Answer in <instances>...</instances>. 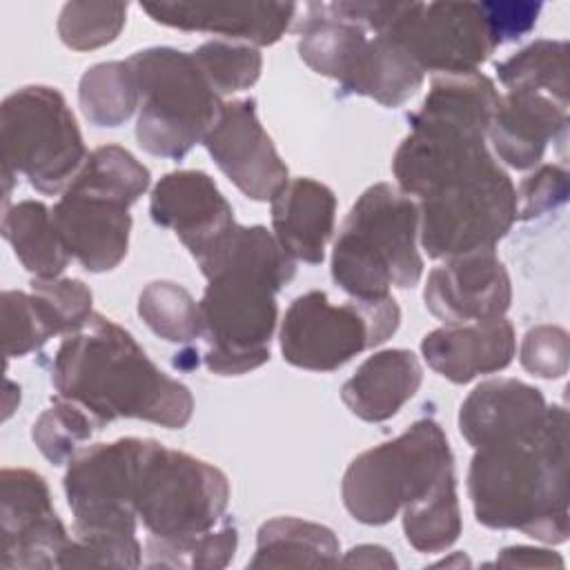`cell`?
Segmentation results:
<instances>
[{"instance_id": "1", "label": "cell", "mask_w": 570, "mask_h": 570, "mask_svg": "<svg viewBox=\"0 0 570 570\" xmlns=\"http://www.w3.org/2000/svg\"><path fill=\"white\" fill-rule=\"evenodd\" d=\"M198 267L207 278L198 303L207 370L240 376L267 363L278 321L276 294L294 278V258L267 227L236 223Z\"/></svg>"}, {"instance_id": "2", "label": "cell", "mask_w": 570, "mask_h": 570, "mask_svg": "<svg viewBox=\"0 0 570 570\" xmlns=\"http://www.w3.org/2000/svg\"><path fill=\"white\" fill-rule=\"evenodd\" d=\"M51 385L56 396L82 405L100 428L116 419H142L180 430L194 412L189 387L167 376L125 327L96 312L58 345Z\"/></svg>"}, {"instance_id": "3", "label": "cell", "mask_w": 570, "mask_h": 570, "mask_svg": "<svg viewBox=\"0 0 570 570\" xmlns=\"http://www.w3.org/2000/svg\"><path fill=\"white\" fill-rule=\"evenodd\" d=\"M468 494L485 528L521 530L550 546L568 541L566 407L548 405L534 434L479 448L468 470Z\"/></svg>"}, {"instance_id": "4", "label": "cell", "mask_w": 570, "mask_h": 570, "mask_svg": "<svg viewBox=\"0 0 570 570\" xmlns=\"http://www.w3.org/2000/svg\"><path fill=\"white\" fill-rule=\"evenodd\" d=\"M497 102L499 91L481 71L434 76L392 158L399 189L421 200L494 163L485 136Z\"/></svg>"}, {"instance_id": "5", "label": "cell", "mask_w": 570, "mask_h": 570, "mask_svg": "<svg viewBox=\"0 0 570 570\" xmlns=\"http://www.w3.org/2000/svg\"><path fill=\"white\" fill-rule=\"evenodd\" d=\"M147 441L125 436L73 454L62 479L73 512V530L60 568H138L142 563V548L136 539L134 488Z\"/></svg>"}, {"instance_id": "6", "label": "cell", "mask_w": 570, "mask_h": 570, "mask_svg": "<svg viewBox=\"0 0 570 570\" xmlns=\"http://www.w3.org/2000/svg\"><path fill=\"white\" fill-rule=\"evenodd\" d=\"M419 205L390 183L367 187L352 205L332 249V278L352 298H385L421 281Z\"/></svg>"}, {"instance_id": "7", "label": "cell", "mask_w": 570, "mask_h": 570, "mask_svg": "<svg viewBox=\"0 0 570 570\" xmlns=\"http://www.w3.org/2000/svg\"><path fill=\"white\" fill-rule=\"evenodd\" d=\"M305 9L298 56L312 71L336 80L343 94L401 107L421 89V67L394 40L367 29L347 0L312 2Z\"/></svg>"}, {"instance_id": "8", "label": "cell", "mask_w": 570, "mask_h": 570, "mask_svg": "<svg viewBox=\"0 0 570 570\" xmlns=\"http://www.w3.org/2000/svg\"><path fill=\"white\" fill-rule=\"evenodd\" d=\"M450 474L454 459L443 428L419 419L396 439L361 452L343 474L341 497L356 521L385 525Z\"/></svg>"}, {"instance_id": "9", "label": "cell", "mask_w": 570, "mask_h": 570, "mask_svg": "<svg viewBox=\"0 0 570 570\" xmlns=\"http://www.w3.org/2000/svg\"><path fill=\"white\" fill-rule=\"evenodd\" d=\"M138 85V145L160 158L180 160L216 122L223 100L191 53L149 47L127 58Z\"/></svg>"}, {"instance_id": "10", "label": "cell", "mask_w": 570, "mask_h": 570, "mask_svg": "<svg viewBox=\"0 0 570 570\" xmlns=\"http://www.w3.org/2000/svg\"><path fill=\"white\" fill-rule=\"evenodd\" d=\"M354 16L394 40L421 71L470 73L499 47L481 2H365L350 0Z\"/></svg>"}, {"instance_id": "11", "label": "cell", "mask_w": 570, "mask_h": 570, "mask_svg": "<svg viewBox=\"0 0 570 570\" xmlns=\"http://www.w3.org/2000/svg\"><path fill=\"white\" fill-rule=\"evenodd\" d=\"M0 140L2 169L49 196L65 191L89 156L65 96L45 85L22 87L2 100Z\"/></svg>"}, {"instance_id": "12", "label": "cell", "mask_w": 570, "mask_h": 570, "mask_svg": "<svg viewBox=\"0 0 570 570\" xmlns=\"http://www.w3.org/2000/svg\"><path fill=\"white\" fill-rule=\"evenodd\" d=\"M401 323L396 301L352 298L332 303L323 289L296 296L281 323L283 358L301 370L334 372L356 354L385 343Z\"/></svg>"}, {"instance_id": "13", "label": "cell", "mask_w": 570, "mask_h": 570, "mask_svg": "<svg viewBox=\"0 0 570 570\" xmlns=\"http://www.w3.org/2000/svg\"><path fill=\"white\" fill-rule=\"evenodd\" d=\"M229 481L216 465L149 439L134 488V510L149 537L183 539L212 530L227 510Z\"/></svg>"}, {"instance_id": "14", "label": "cell", "mask_w": 570, "mask_h": 570, "mask_svg": "<svg viewBox=\"0 0 570 570\" xmlns=\"http://www.w3.org/2000/svg\"><path fill=\"white\" fill-rule=\"evenodd\" d=\"M416 205L421 245L436 261L492 252L517 220V189L497 160Z\"/></svg>"}, {"instance_id": "15", "label": "cell", "mask_w": 570, "mask_h": 570, "mask_svg": "<svg viewBox=\"0 0 570 570\" xmlns=\"http://www.w3.org/2000/svg\"><path fill=\"white\" fill-rule=\"evenodd\" d=\"M0 568H60L71 537L60 521L47 481L27 468L0 472Z\"/></svg>"}, {"instance_id": "16", "label": "cell", "mask_w": 570, "mask_h": 570, "mask_svg": "<svg viewBox=\"0 0 570 570\" xmlns=\"http://www.w3.org/2000/svg\"><path fill=\"white\" fill-rule=\"evenodd\" d=\"M218 169L252 200L265 203L289 183L272 138L256 116L254 98L223 102V109L203 138Z\"/></svg>"}, {"instance_id": "17", "label": "cell", "mask_w": 570, "mask_h": 570, "mask_svg": "<svg viewBox=\"0 0 570 570\" xmlns=\"http://www.w3.org/2000/svg\"><path fill=\"white\" fill-rule=\"evenodd\" d=\"M129 207L116 196L69 183L51 216L69 256L87 272L100 274L118 267L127 256Z\"/></svg>"}, {"instance_id": "18", "label": "cell", "mask_w": 570, "mask_h": 570, "mask_svg": "<svg viewBox=\"0 0 570 570\" xmlns=\"http://www.w3.org/2000/svg\"><path fill=\"white\" fill-rule=\"evenodd\" d=\"M149 214L156 225L178 236L196 263L236 227L232 205L200 169L165 174L151 189Z\"/></svg>"}, {"instance_id": "19", "label": "cell", "mask_w": 570, "mask_h": 570, "mask_svg": "<svg viewBox=\"0 0 570 570\" xmlns=\"http://www.w3.org/2000/svg\"><path fill=\"white\" fill-rule=\"evenodd\" d=\"M425 307L445 325L503 316L512 301L505 265L492 252L448 258L428 274Z\"/></svg>"}, {"instance_id": "20", "label": "cell", "mask_w": 570, "mask_h": 570, "mask_svg": "<svg viewBox=\"0 0 570 570\" xmlns=\"http://www.w3.org/2000/svg\"><path fill=\"white\" fill-rule=\"evenodd\" d=\"M140 9L158 24L183 31L220 33L254 47L274 45L289 29L294 2H142Z\"/></svg>"}, {"instance_id": "21", "label": "cell", "mask_w": 570, "mask_h": 570, "mask_svg": "<svg viewBox=\"0 0 570 570\" xmlns=\"http://www.w3.org/2000/svg\"><path fill=\"white\" fill-rule=\"evenodd\" d=\"M548 416L539 387L517 379L479 383L461 403L459 432L474 448L534 434Z\"/></svg>"}, {"instance_id": "22", "label": "cell", "mask_w": 570, "mask_h": 570, "mask_svg": "<svg viewBox=\"0 0 570 570\" xmlns=\"http://www.w3.org/2000/svg\"><path fill=\"white\" fill-rule=\"evenodd\" d=\"M514 327L505 316L443 325L421 341L425 363L456 385L505 370L514 358Z\"/></svg>"}, {"instance_id": "23", "label": "cell", "mask_w": 570, "mask_h": 570, "mask_svg": "<svg viewBox=\"0 0 570 570\" xmlns=\"http://www.w3.org/2000/svg\"><path fill=\"white\" fill-rule=\"evenodd\" d=\"M568 107L539 91L499 96L488 129L497 156L512 169L534 167L550 140H566Z\"/></svg>"}, {"instance_id": "24", "label": "cell", "mask_w": 570, "mask_h": 570, "mask_svg": "<svg viewBox=\"0 0 570 570\" xmlns=\"http://www.w3.org/2000/svg\"><path fill=\"white\" fill-rule=\"evenodd\" d=\"M334 218V191L312 178H294L272 198L274 236L294 261L323 263Z\"/></svg>"}, {"instance_id": "25", "label": "cell", "mask_w": 570, "mask_h": 570, "mask_svg": "<svg viewBox=\"0 0 570 570\" xmlns=\"http://www.w3.org/2000/svg\"><path fill=\"white\" fill-rule=\"evenodd\" d=\"M423 367L410 350H381L365 358L343 383L341 399L345 407L367 421L392 419L421 387Z\"/></svg>"}, {"instance_id": "26", "label": "cell", "mask_w": 570, "mask_h": 570, "mask_svg": "<svg viewBox=\"0 0 570 570\" xmlns=\"http://www.w3.org/2000/svg\"><path fill=\"white\" fill-rule=\"evenodd\" d=\"M338 552L341 543L327 525L276 517L258 528L256 554L247 568H332L341 561Z\"/></svg>"}, {"instance_id": "27", "label": "cell", "mask_w": 570, "mask_h": 570, "mask_svg": "<svg viewBox=\"0 0 570 570\" xmlns=\"http://www.w3.org/2000/svg\"><path fill=\"white\" fill-rule=\"evenodd\" d=\"M2 236L13 247L22 267L36 278H58L71 261L51 209L40 200H20L4 207Z\"/></svg>"}, {"instance_id": "28", "label": "cell", "mask_w": 570, "mask_h": 570, "mask_svg": "<svg viewBox=\"0 0 570 570\" xmlns=\"http://www.w3.org/2000/svg\"><path fill=\"white\" fill-rule=\"evenodd\" d=\"M78 102L96 127H120L140 105L138 85L127 60L89 67L78 85Z\"/></svg>"}, {"instance_id": "29", "label": "cell", "mask_w": 570, "mask_h": 570, "mask_svg": "<svg viewBox=\"0 0 570 570\" xmlns=\"http://www.w3.org/2000/svg\"><path fill=\"white\" fill-rule=\"evenodd\" d=\"M508 91H539L568 107V42L534 40L497 65Z\"/></svg>"}, {"instance_id": "30", "label": "cell", "mask_w": 570, "mask_h": 570, "mask_svg": "<svg viewBox=\"0 0 570 570\" xmlns=\"http://www.w3.org/2000/svg\"><path fill=\"white\" fill-rule=\"evenodd\" d=\"M401 512L405 539L414 550L441 552L450 548L461 534V508L454 474L445 476L432 492Z\"/></svg>"}, {"instance_id": "31", "label": "cell", "mask_w": 570, "mask_h": 570, "mask_svg": "<svg viewBox=\"0 0 570 570\" xmlns=\"http://www.w3.org/2000/svg\"><path fill=\"white\" fill-rule=\"evenodd\" d=\"M238 530L234 521H225L218 530L183 539H156L145 541V566L147 568H185V570H216L225 568L236 552Z\"/></svg>"}, {"instance_id": "32", "label": "cell", "mask_w": 570, "mask_h": 570, "mask_svg": "<svg viewBox=\"0 0 570 570\" xmlns=\"http://www.w3.org/2000/svg\"><path fill=\"white\" fill-rule=\"evenodd\" d=\"M138 316L160 338L189 343L203 334L200 307L178 283L151 281L138 296Z\"/></svg>"}, {"instance_id": "33", "label": "cell", "mask_w": 570, "mask_h": 570, "mask_svg": "<svg viewBox=\"0 0 570 570\" xmlns=\"http://www.w3.org/2000/svg\"><path fill=\"white\" fill-rule=\"evenodd\" d=\"M76 185L105 191L134 205L149 187L151 174L149 169L125 147L102 145L89 151L85 165L71 180Z\"/></svg>"}, {"instance_id": "34", "label": "cell", "mask_w": 570, "mask_h": 570, "mask_svg": "<svg viewBox=\"0 0 570 570\" xmlns=\"http://www.w3.org/2000/svg\"><path fill=\"white\" fill-rule=\"evenodd\" d=\"M96 430H100L98 421L82 405L56 396L53 403L36 419L31 439L49 463L62 465L73 459L78 445L89 441Z\"/></svg>"}, {"instance_id": "35", "label": "cell", "mask_w": 570, "mask_h": 570, "mask_svg": "<svg viewBox=\"0 0 570 570\" xmlns=\"http://www.w3.org/2000/svg\"><path fill=\"white\" fill-rule=\"evenodd\" d=\"M194 62L218 96L249 89L263 69V56L254 45L236 40H209L191 51Z\"/></svg>"}, {"instance_id": "36", "label": "cell", "mask_w": 570, "mask_h": 570, "mask_svg": "<svg viewBox=\"0 0 570 570\" xmlns=\"http://www.w3.org/2000/svg\"><path fill=\"white\" fill-rule=\"evenodd\" d=\"M127 20L125 2H67L58 16V36L73 51L114 42Z\"/></svg>"}, {"instance_id": "37", "label": "cell", "mask_w": 570, "mask_h": 570, "mask_svg": "<svg viewBox=\"0 0 570 570\" xmlns=\"http://www.w3.org/2000/svg\"><path fill=\"white\" fill-rule=\"evenodd\" d=\"M31 294L38 298L53 336L73 334L91 318V289L78 278H33Z\"/></svg>"}, {"instance_id": "38", "label": "cell", "mask_w": 570, "mask_h": 570, "mask_svg": "<svg viewBox=\"0 0 570 570\" xmlns=\"http://www.w3.org/2000/svg\"><path fill=\"white\" fill-rule=\"evenodd\" d=\"M53 330L33 294L2 292V350L7 358L40 350Z\"/></svg>"}, {"instance_id": "39", "label": "cell", "mask_w": 570, "mask_h": 570, "mask_svg": "<svg viewBox=\"0 0 570 570\" xmlns=\"http://www.w3.org/2000/svg\"><path fill=\"white\" fill-rule=\"evenodd\" d=\"M521 365L539 379H561L568 372V332L559 325H537L521 343Z\"/></svg>"}, {"instance_id": "40", "label": "cell", "mask_w": 570, "mask_h": 570, "mask_svg": "<svg viewBox=\"0 0 570 570\" xmlns=\"http://www.w3.org/2000/svg\"><path fill=\"white\" fill-rule=\"evenodd\" d=\"M568 171L559 165H541L517 189V218L530 220L557 209L568 200Z\"/></svg>"}, {"instance_id": "41", "label": "cell", "mask_w": 570, "mask_h": 570, "mask_svg": "<svg viewBox=\"0 0 570 570\" xmlns=\"http://www.w3.org/2000/svg\"><path fill=\"white\" fill-rule=\"evenodd\" d=\"M481 7L497 45L514 42L525 33H530L541 13V2L499 0V2H481Z\"/></svg>"}, {"instance_id": "42", "label": "cell", "mask_w": 570, "mask_h": 570, "mask_svg": "<svg viewBox=\"0 0 570 570\" xmlns=\"http://www.w3.org/2000/svg\"><path fill=\"white\" fill-rule=\"evenodd\" d=\"M497 566H508V568H550V566H563V559L554 554L552 550H539V548H528V546H512L501 550L497 557Z\"/></svg>"}, {"instance_id": "43", "label": "cell", "mask_w": 570, "mask_h": 570, "mask_svg": "<svg viewBox=\"0 0 570 570\" xmlns=\"http://www.w3.org/2000/svg\"><path fill=\"white\" fill-rule=\"evenodd\" d=\"M343 566H365V568H372V566H379V568H394L396 561L387 554L385 548L381 546H358V548H352L343 559H341Z\"/></svg>"}]
</instances>
